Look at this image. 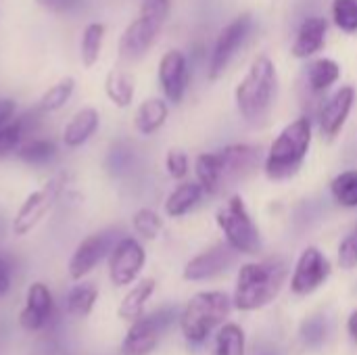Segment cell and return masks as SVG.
Instances as JSON below:
<instances>
[{
    "mask_svg": "<svg viewBox=\"0 0 357 355\" xmlns=\"http://www.w3.org/2000/svg\"><path fill=\"white\" fill-rule=\"evenodd\" d=\"M259 146L230 144L215 153H203L197 157L195 172L205 192H220L241 180H245L259 163Z\"/></svg>",
    "mask_w": 357,
    "mask_h": 355,
    "instance_id": "1",
    "label": "cell"
},
{
    "mask_svg": "<svg viewBox=\"0 0 357 355\" xmlns=\"http://www.w3.org/2000/svg\"><path fill=\"white\" fill-rule=\"evenodd\" d=\"M278 88L276 67L268 56H257L247 75L236 86V105L243 119L251 126H261L274 107Z\"/></svg>",
    "mask_w": 357,
    "mask_h": 355,
    "instance_id": "2",
    "label": "cell"
},
{
    "mask_svg": "<svg viewBox=\"0 0 357 355\" xmlns=\"http://www.w3.org/2000/svg\"><path fill=\"white\" fill-rule=\"evenodd\" d=\"M287 274L289 270L282 259H266L243 266L234 291V305L243 312H251L272 303L278 297Z\"/></svg>",
    "mask_w": 357,
    "mask_h": 355,
    "instance_id": "3",
    "label": "cell"
},
{
    "mask_svg": "<svg viewBox=\"0 0 357 355\" xmlns=\"http://www.w3.org/2000/svg\"><path fill=\"white\" fill-rule=\"evenodd\" d=\"M310 142L312 123L307 117H299L289 123L270 146V153L266 157V176L270 180H287L295 176L307 157Z\"/></svg>",
    "mask_w": 357,
    "mask_h": 355,
    "instance_id": "4",
    "label": "cell"
},
{
    "mask_svg": "<svg viewBox=\"0 0 357 355\" xmlns=\"http://www.w3.org/2000/svg\"><path fill=\"white\" fill-rule=\"evenodd\" d=\"M230 314V299L228 295L220 291H209V293H199L195 295L182 316H180V326L190 343H203L213 328H218Z\"/></svg>",
    "mask_w": 357,
    "mask_h": 355,
    "instance_id": "5",
    "label": "cell"
},
{
    "mask_svg": "<svg viewBox=\"0 0 357 355\" xmlns=\"http://www.w3.org/2000/svg\"><path fill=\"white\" fill-rule=\"evenodd\" d=\"M218 226L222 228L226 241L238 253L253 255L261 249L259 230L253 224V220L247 211V205L238 195L230 197L228 203L218 211Z\"/></svg>",
    "mask_w": 357,
    "mask_h": 355,
    "instance_id": "6",
    "label": "cell"
},
{
    "mask_svg": "<svg viewBox=\"0 0 357 355\" xmlns=\"http://www.w3.org/2000/svg\"><path fill=\"white\" fill-rule=\"evenodd\" d=\"M67 182H69V176L61 172V174H54L42 188L29 192L13 218V234L17 236L29 234L44 220V216L52 209L56 199L63 195Z\"/></svg>",
    "mask_w": 357,
    "mask_h": 355,
    "instance_id": "7",
    "label": "cell"
},
{
    "mask_svg": "<svg viewBox=\"0 0 357 355\" xmlns=\"http://www.w3.org/2000/svg\"><path fill=\"white\" fill-rule=\"evenodd\" d=\"M172 320H174V310H159L134 320L132 328L128 331L121 343V355L153 354L161 335L172 324Z\"/></svg>",
    "mask_w": 357,
    "mask_h": 355,
    "instance_id": "8",
    "label": "cell"
},
{
    "mask_svg": "<svg viewBox=\"0 0 357 355\" xmlns=\"http://www.w3.org/2000/svg\"><path fill=\"white\" fill-rule=\"evenodd\" d=\"M253 29V19L251 15H241L236 19H232L220 33L213 52H211V61H209V80H218L226 67L230 65V61L234 59V54L238 52V48L245 44V40L249 38Z\"/></svg>",
    "mask_w": 357,
    "mask_h": 355,
    "instance_id": "9",
    "label": "cell"
},
{
    "mask_svg": "<svg viewBox=\"0 0 357 355\" xmlns=\"http://www.w3.org/2000/svg\"><path fill=\"white\" fill-rule=\"evenodd\" d=\"M146 262L144 247L132 239L123 236L115 243V247L109 253V278L115 287H128L132 285L138 274L142 272Z\"/></svg>",
    "mask_w": 357,
    "mask_h": 355,
    "instance_id": "10",
    "label": "cell"
},
{
    "mask_svg": "<svg viewBox=\"0 0 357 355\" xmlns=\"http://www.w3.org/2000/svg\"><path fill=\"white\" fill-rule=\"evenodd\" d=\"M117 239L113 230H105V232H96L86 236L73 251L71 259H69V276L73 280H82L86 278L115 247Z\"/></svg>",
    "mask_w": 357,
    "mask_h": 355,
    "instance_id": "11",
    "label": "cell"
},
{
    "mask_svg": "<svg viewBox=\"0 0 357 355\" xmlns=\"http://www.w3.org/2000/svg\"><path fill=\"white\" fill-rule=\"evenodd\" d=\"M165 21L151 17L146 13H140L121 33L119 38V56L123 61H138L142 59L149 48L155 44L161 27Z\"/></svg>",
    "mask_w": 357,
    "mask_h": 355,
    "instance_id": "12",
    "label": "cell"
},
{
    "mask_svg": "<svg viewBox=\"0 0 357 355\" xmlns=\"http://www.w3.org/2000/svg\"><path fill=\"white\" fill-rule=\"evenodd\" d=\"M238 251L226 241V243H218L213 247H209L207 251L199 253L197 257H192L186 268H184V278L199 282V280H209L220 276L222 272H226L234 262H236Z\"/></svg>",
    "mask_w": 357,
    "mask_h": 355,
    "instance_id": "13",
    "label": "cell"
},
{
    "mask_svg": "<svg viewBox=\"0 0 357 355\" xmlns=\"http://www.w3.org/2000/svg\"><path fill=\"white\" fill-rule=\"evenodd\" d=\"M188 80H190V69L184 52L167 50L159 61V84L165 98L174 105L182 103L188 90Z\"/></svg>",
    "mask_w": 357,
    "mask_h": 355,
    "instance_id": "14",
    "label": "cell"
},
{
    "mask_svg": "<svg viewBox=\"0 0 357 355\" xmlns=\"http://www.w3.org/2000/svg\"><path fill=\"white\" fill-rule=\"evenodd\" d=\"M328 276H331L328 259L316 247H310L301 253V257L297 262L291 289L297 295H307V293L316 291L322 282H326Z\"/></svg>",
    "mask_w": 357,
    "mask_h": 355,
    "instance_id": "15",
    "label": "cell"
},
{
    "mask_svg": "<svg viewBox=\"0 0 357 355\" xmlns=\"http://www.w3.org/2000/svg\"><path fill=\"white\" fill-rule=\"evenodd\" d=\"M354 100H356V90L351 86H343L320 107L318 121H320V132L326 138H335L341 132V128L349 117Z\"/></svg>",
    "mask_w": 357,
    "mask_h": 355,
    "instance_id": "16",
    "label": "cell"
},
{
    "mask_svg": "<svg viewBox=\"0 0 357 355\" xmlns=\"http://www.w3.org/2000/svg\"><path fill=\"white\" fill-rule=\"evenodd\" d=\"M52 308H54V303H52V295H50L48 287L42 282L29 285L27 297H25V308L21 310V316H19L21 328H25L29 333L44 328L52 316Z\"/></svg>",
    "mask_w": 357,
    "mask_h": 355,
    "instance_id": "17",
    "label": "cell"
},
{
    "mask_svg": "<svg viewBox=\"0 0 357 355\" xmlns=\"http://www.w3.org/2000/svg\"><path fill=\"white\" fill-rule=\"evenodd\" d=\"M100 126V113L94 107H82L65 126L63 130V144L67 149H79L84 146L98 130Z\"/></svg>",
    "mask_w": 357,
    "mask_h": 355,
    "instance_id": "18",
    "label": "cell"
},
{
    "mask_svg": "<svg viewBox=\"0 0 357 355\" xmlns=\"http://www.w3.org/2000/svg\"><path fill=\"white\" fill-rule=\"evenodd\" d=\"M326 29H328V23L324 17H318V15L307 17L297 31L295 44H293V54L297 59H307L314 52H318L324 46Z\"/></svg>",
    "mask_w": 357,
    "mask_h": 355,
    "instance_id": "19",
    "label": "cell"
},
{
    "mask_svg": "<svg viewBox=\"0 0 357 355\" xmlns=\"http://www.w3.org/2000/svg\"><path fill=\"white\" fill-rule=\"evenodd\" d=\"M167 115H169V109L163 98H146L136 109L134 128L142 136H153L155 132H159L163 128V123L167 121Z\"/></svg>",
    "mask_w": 357,
    "mask_h": 355,
    "instance_id": "20",
    "label": "cell"
},
{
    "mask_svg": "<svg viewBox=\"0 0 357 355\" xmlns=\"http://www.w3.org/2000/svg\"><path fill=\"white\" fill-rule=\"evenodd\" d=\"M105 94L117 109H128L134 103V77L123 69H111L105 77Z\"/></svg>",
    "mask_w": 357,
    "mask_h": 355,
    "instance_id": "21",
    "label": "cell"
},
{
    "mask_svg": "<svg viewBox=\"0 0 357 355\" xmlns=\"http://www.w3.org/2000/svg\"><path fill=\"white\" fill-rule=\"evenodd\" d=\"M203 186L199 182H184L180 186H176L169 197L165 199V213L169 218H182L186 216L192 207H197V203L203 197Z\"/></svg>",
    "mask_w": 357,
    "mask_h": 355,
    "instance_id": "22",
    "label": "cell"
},
{
    "mask_svg": "<svg viewBox=\"0 0 357 355\" xmlns=\"http://www.w3.org/2000/svg\"><path fill=\"white\" fill-rule=\"evenodd\" d=\"M155 287H157V282L153 278H144V280L136 282L132 287V291L119 303V318L128 320V322L138 320L144 314V305L151 299V295L155 293Z\"/></svg>",
    "mask_w": 357,
    "mask_h": 355,
    "instance_id": "23",
    "label": "cell"
},
{
    "mask_svg": "<svg viewBox=\"0 0 357 355\" xmlns=\"http://www.w3.org/2000/svg\"><path fill=\"white\" fill-rule=\"evenodd\" d=\"M105 25L98 21H92L84 27L82 40H79V59L84 67H94L100 59L102 52V42H105Z\"/></svg>",
    "mask_w": 357,
    "mask_h": 355,
    "instance_id": "24",
    "label": "cell"
},
{
    "mask_svg": "<svg viewBox=\"0 0 357 355\" xmlns=\"http://www.w3.org/2000/svg\"><path fill=\"white\" fill-rule=\"evenodd\" d=\"M33 119V113H25L23 117L10 119L4 126H0V159L17 153V149L23 144L25 136L29 134V123Z\"/></svg>",
    "mask_w": 357,
    "mask_h": 355,
    "instance_id": "25",
    "label": "cell"
},
{
    "mask_svg": "<svg viewBox=\"0 0 357 355\" xmlns=\"http://www.w3.org/2000/svg\"><path fill=\"white\" fill-rule=\"evenodd\" d=\"M73 92H75V80H73L71 75L61 77L56 84H52V86L40 96L38 109L44 111V113H54V111L63 109V107L71 100Z\"/></svg>",
    "mask_w": 357,
    "mask_h": 355,
    "instance_id": "26",
    "label": "cell"
},
{
    "mask_svg": "<svg viewBox=\"0 0 357 355\" xmlns=\"http://www.w3.org/2000/svg\"><path fill=\"white\" fill-rule=\"evenodd\" d=\"M17 157L27 165H48L56 157V146L46 138H29L17 149Z\"/></svg>",
    "mask_w": 357,
    "mask_h": 355,
    "instance_id": "27",
    "label": "cell"
},
{
    "mask_svg": "<svg viewBox=\"0 0 357 355\" xmlns=\"http://www.w3.org/2000/svg\"><path fill=\"white\" fill-rule=\"evenodd\" d=\"M98 299V291L90 282H79L75 285L67 297H65V308L71 316H88Z\"/></svg>",
    "mask_w": 357,
    "mask_h": 355,
    "instance_id": "28",
    "label": "cell"
},
{
    "mask_svg": "<svg viewBox=\"0 0 357 355\" xmlns=\"http://www.w3.org/2000/svg\"><path fill=\"white\" fill-rule=\"evenodd\" d=\"M341 75V67L331 59H318L307 67V84L314 92H324Z\"/></svg>",
    "mask_w": 357,
    "mask_h": 355,
    "instance_id": "29",
    "label": "cell"
},
{
    "mask_svg": "<svg viewBox=\"0 0 357 355\" xmlns=\"http://www.w3.org/2000/svg\"><path fill=\"white\" fill-rule=\"evenodd\" d=\"M215 355H245V333L236 324H224L220 328Z\"/></svg>",
    "mask_w": 357,
    "mask_h": 355,
    "instance_id": "30",
    "label": "cell"
},
{
    "mask_svg": "<svg viewBox=\"0 0 357 355\" xmlns=\"http://www.w3.org/2000/svg\"><path fill=\"white\" fill-rule=\"evenodd\" d=\"M333 197L343 207H357V169L339 174L331 184Z\"/></svg>",
    "mask_w": 357,
    "mask_h": 355,
    "instance_id": "31",
    "label": "cell"
},
{
    "mask_svg": "<svg viewBox=\"0 0 357 355\" xmlns=\"http://www.w3.org/2000/svg\"><path fill=\"white\" fill-rule=\"evenodd\" d=\"M132 226L136 230V234H140L142 239L146 241H155L159 234H161V228H163V222L159 218L157 211L149 209V207H142L134 213L132 218Z\"/></svg>",
    "mask_w": 357,
    "mask_h": 355,
    "instance_id": "32",
    "label": "cell"
},
{
    "mask_svg": "<svg viewBox=\"0 0 357 355\" xmlns=\"http://www.w3.org/2000/svg\"><path fill=\"white\" fill-rule=\"evenodd\" d=\"M333 19H335V23H337L343 31L356 33L357 0H335V2H333Z\"/></svg>",
    "mask_w": 357,
    "mask_h": 355,
    "instance_id": "33",
    "label": "cell"
},
{
    "mask_svg": "<svg viewBox=\"0 0 357 355\" xmlns=\"http://www.w3.org/2000/svg\"><path fill=\"white\" fill-rule=\"evenodd\" d=\"M301 337L307 345L312 347H318L324 339H326V320L316 316L312 320H307L301 328Z\"/></svg>",
    "mask_w": 357,
    "mask_h": 355,
    "instance_id": "34",
    "label": "cell"
},
{
    "mask_svg": "<svg viewBox=\"0 0 357 355\" xmlns=\"http://www.w3.org/2000/svg\"><path fill=\"white\" fill-rule=\"evenodd\" d=\"M165 169L174 180H182L188 174V155L180 149H172L165 157Z\"/></svg>",
    "mask_w": 357,
    "mask_h": 355,
    "instance_id": "35",
    "label": "cell"
},
{
    "mask_svg": "<svg viewBox=\"0 0 357 355\" xmlns=\"http://www.w3.org/2000/svg\"><path fill=\"white\" fill-rule=\"evenodd\" d=\"M339 264L347 270L357 266V234L347 236L339 247Z\"/></svg>",
    "mask_w": 357,
    "mask_h": 355,
    "instance_id": "36",
    "label": "cell"
},
{
    "mask_svg": "<svg viewBox=\"0 0 357 355\" xmlns=\"http://www.w3.org/2000/svg\"><path fill=\"white\" fill-rule=\"evenodd\" d=\"M82 0H36V4L48 13H54V15H65V13H71L79 6Z\"/></svg>",
    "mask_w": 357,
    "mask_h": 355,
    "instance_id": "37",
    "label": "cell"
},
{
    "mask_svg": "<svg viewBox=\"0 0 357 355\" xmlns=\"http://www.w3.org/2000/svg\"><path fill=\"white\" fill-rule=\"evenodd\" d=\"M140 13H146L151 17H157V19L165 21L167 15H169V0H142Z\"/></svg>",
    "mask_w": 357,
    "mask_h": 355,
    "instance_id": "38",
    "label": "cell"
},
{
    "mask_svg": "<svg viewBox=\"0 0 357 355\" xmlns=\"http://www.w3.org/2000/svg\"><path fill=\"white\" fill-rule=\"evenodd\" d=\"M10 289V266L8 259L0 253V297H4Z\"/></svg>",
    "mask_w": 357,
    "mask_h": 355,
    "instance_id": "39",
    "label": "cell"
},
{
    "mask_svg": "<svg viewBox=\"0 0 357 355\" xmlns=\"http://www.w3.org/2000/svg\"><path fill=\"white\" fill-rule=\"evenodd\" d=\"M15 115V100L10 98H0V126L10 121Z\"/></svg>",
    "mask_w": 357,
    "mask_h": 355,
    "instance_id": "40",
    "label": "cell"
},
{
    "mask_svg": "<svg viewBox=\"0 0 357 355\" xmlns=\"http://www.w3.org/2000/svg\"><path fill=\"white\" fill-rule=\"evenodd\" d=\"M349 333H351L354 339H357V312L349 318Z\"/></svg>",
    "mask_w": 357,
    "mask_h": 355,
    "instance_id": "41",
    "label": "cell"
},
{
    "mask_svg": "<svg viewBox=\"0 0 357 355\" xmlns=\"http://www.w3.org/2000/svg\"><path fill=\"white\" fill-rule=\"evenodd\" d=\"M255 355H280L276 349H261L259 354H255Z\"/></svg>",
    "mask_w": 357,
    "mask_h": 355,
    "instance_id": "42",
    "label": "cell"
}]
</instances>
